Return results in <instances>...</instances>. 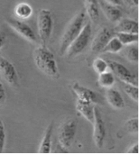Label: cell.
Segmentation results:
<instances>
[{"label":"cell","mask_w":139,"mask_h":155,"mask_svg":"<svg viewBox=\"0 0 139 155\" xmlns=\"http://www.w3.org/2000/svg\"><path fill=\"white\" fill-rule=\"evenodd\" d=\"M33 59L37 68L46 75L52 78H57L59 76L54 54L46 46L41 45L35 49Z\"/></svg>","instance_id":"6da1fadb"},{"label":"cell","mask_w":139,"mask_h":155,"mask_svg":"<svg viewBox=\"0 0 139 155\" xmlns=\"http://www.w3.org/2000/svg\"><path fill=\"white\" fill-rule=\"evenodd\" d=\"M86 15L83 11H80L74 16L69 23L62 36L60 43L58 53L60 56L66 54L69 46L81 32L85 25Z\"/></svg>","instance_id":"7a4b0ae2"},{"label":"cell","mask_w":139,"mask_h":155,"mask_svg":"<svg viewBox=\"0 0 139 155\" xmlns=\"http://www.w3.org/2000/svg\"><path fill=\"white\" fill-rule=\"evenodd\" d=\"M37 31L41 44L46 46L50 40L54 28V19L50 10L41 9L37 15Z\"/></svg>","instance_id":"3957f363"},{"label":"cell","mask_w":139,"mask_h":155,"mask_svg":"<svg viewBox=\"0 0 139 155\" xmlns=\"http://www.w3.org/2000/svg\"><path fill=\"white\" fill-rule=\"evenodd\" d=\"M77 130L76 118H69L61 124L58 133V141L63 150H68L74 142Z\"/></svg>","instance_id":"277c9868"},{"label":"cell","mask_w":139,"mask_h":155,"mask_svg":"<svg viewBox=\"0 0 139 155\" xmlns=\"http://www.w3.org/2000/svg\"><path fill=\"white\" fill-rule=\"evenodd\" d=\"M92 32V25L90 22H88L66 51V54L69 58H73L84 51L90 42Z\"/></svg>","instance_id":"5b68a950"},{"label":"cell","mask_w":139,"mask_h":155,"mask_svg":"<svg viewBox=\"0 0 139 155\" xmlns=\"http://www.w3.org/2000/svg\"><path fill=\"white\" fill-rule=\"evenodd\" d=\"M92 124H94L93 140L94 143L97 148H101L104 145L107 130L101 112L97 107H94V118Z\"/></svg>","instance_id":"8992f818"},{"label":"cell","mask_w":139,"mask_h":155,"mask_svg":"<svg viewBox=\"0 0 139 155\" xmlns=\"http://www.w3.org/2000/svg\"><path fill=\"white\" fill-rule=\"evenodd\" d=\"M107 63L113 75H115L124 84L138 85L137 77L126 66L113 60L107 61Z\"/></svg>","instance_id":"52a82bcc"},{"label":"cell","mask_w":139,"mask_h":155,"mask_svg":"<svg viewBox=\"0 0 139 155\" xmlns=\"http://www.w3.org/2000/svg\"><path fill=\"white\" fill-rule=\"evenodd\" d=\"M5 22L11 28L24 39L31 42H37V38H36L35 32L29 25L23 21L12 17L6 18Z\"/></svg>","instance_id":"ba28073f"},{"label":"cell","mask_w":139,"mask_h":155,"mask_svg":"<svg viewBox=\"0 0 139 155\" xmlns=\"http://www.w3.org/2000/svg\"><path fill=\"white\" fill-rule=\"evenodd\" d=\"M0 74L8 84L18 87V76L15 66L4 57H0Z\"/></svg>","instance_id":"9c48e42d"},{"label":"cell","mask_w":139,"mask_h":155,"mask_svg":"<svg viewBox=\"0 0 139 155\" xmlns=\"http://www.w3.org/2000/svg\"><path fill=\"white\" fill-rule=\"evenodd\" d=\"M114 30L103 27L97 33L91 44V51L94 53H101L110 39L115 35Z\"/></svg>","instance_id":"30bf717a"},{"label":"cell","mask_w":139,"mask_h":155,"mask_svg":"<svg viewBox=\"0 0 139 155\" xmlns=\"http://www.w3.org/2000/svg\"><path fill=\"white\" fill-rule=\"evenodd\" d=\"M71 88L72 91L77 97L78 100L91 104H94L97 101V94L90 88L83 87L77 82L73 83Z\"/></svg>","instance_id":"8fae6325"},{"label":"cell","mask_w":139,"mask_h":155,"mask_svg":"<svg viewBox=\"0 0 139 155\" xmlns=\"http://www.w3.org/2000/svg\"><path fill=\"white\" fill-rule=\"evenodd\" d=\"M99 8L109 21L112 23L118 22L122 18V12L118 6L107 2L105 0H99Z\"/></svg>","instance_id":"7c38bea8"},{"label":"cell","mask_w":139,"mask_h":155,"mask_svg":"<svg viewBox=\"0 0 139 155\" xmlns=\"http://www.w3.org/2000/svg\"><path fill=\"white\" fill-rule=\"evenodd\" d=\"M118 25L114 29L115 33L124 32L138 34V21L130 18H121L118 22Z\"/></svg>","instance_id":"4fadbf2b"},{"label":"cell","mask_w":139,"mask_h":155,"mask_svg":"<svg viewBox=\"0 0 139 155\" xmlns=\"http://www.w3.org/2000/svg\"><path fill=\"white\" fill-rule=\"evenodd\" d=\"M108 103L115 109H122L125 106V101L121 94L115 88H109L106 93Z\"/></svg>","instance_id":"5bb4252c"},{"label":"cell","mask_w":139,"mask_h":155,"mask_svg":"<svg viewBox=\"0 0 139 155\" xmlns=\"http://www.w3.org/2000/svg\"><path fill=\"white\" fill-rule=\"evenodd\" d=\"M76 110L83 118L91 123H93L94 118V106L93 104L82 101L77 99Z\"/></svg>","instance_id":"9a60e30c"},{"label":"cell","mask_w":139,"mask_h":155,"mask_svg":"<svg viewBox=\"0 0 139 155\" xmlns=\"http://www.w3.org/2000/svg\"><path fill=\"white\" fill-rule=\"evenodd\" d=\"M53 134V123H51L47 127L39 147L38 152L40 153H50L52 149V137Z\"/></svg>","instance_id":"2e32d148"},{"label":"cell","mask_w":139,"mask_h":155,"mask_svg":"<svg viewBox=\"0 0 139 155\" xmlns=\"http://www.w3.org/2000/svg\"><path fill=\"white\" fill-rule=\"evenodd\" d=\"M86 12L93 23L98 21L100 16L99 0H84Z\"/></svg>","instance_id":"e0dca14e"},{"label":"cell","mask_w":139,"mask_h":155,"mask_svg":"<svg viewBox=\"0 0 139 155\" xmlns=\"http://www.w3.org/2000/svg\"><path fill=\"white\" fill-rule=\"evenodd\" d=\"M124 45L115 35L110 39L101 53H118L123 48Z\"/></svg>","instance_id":"ac0fdd59"},{"label":"cell","mask_w":139,"mask_h":155,"mask_svg":"<svg viewBox=\"0 0 139 155\" xmlns=\"http://www.w3.org/2000/svg\"><path fill=\"white\" fill-rule=\"evenodd\" d=\"M15 12L16 16L21 19H27L31 16L33 14V8L31 5L25 2H22L17 4Z\"/></svg>","instance_id":"d6986e66"},{"label":"cell","mask_w":139,"mask_h":155,"mask_svg":"<svg viewBox=\"0 0 139 155\" xmlns=\"http://www.w3.org/2000/svg\"><path fill=\"white\" fill-rule=\"evenodd\" d=\"M115 82V79L113 74L111 71H105L99 74L98 83L100 87L109 88L114 85Z\"/></svg>","instance_id":"ffe728a7"},{"label":"cell","mask_w":139,"mask_h":155,"mask_svg":"<svg viewBox=\"0 0 139 155\" xmlns=\"http://www.w3.org/2000/svg\"><path fill=\"white\" fill-rule=\"evenodd\" d=\"M123 45H130L137 43L138 41V34H132V33L117 32L115 34Z\"/></svg>","instance_id":"44dd1931"},{"label":"cell","mask_w":139,"mask_h":155,"mask_svg":"<svg viewBox=\"0 0 139 155\" xmlns=\"http://www.w3.org/2000/svg\"><path fill=\"white\" fill-rule=\"evenodd\" d=\"M92 66L95 72L99 74L105 72V71H107L108 68H109V65H108L107 61L100 57L96 58V59L94 60Z\"/></svg>","instance_id":"7402d4cb"},{"label":"cell","mask_w":139,"mask_h":155,"mask_svg":"<svg viewBox=\"0 0 139 155\" xmlns=\"http://www.w3.org/2000/svg\"><path fill=\"white\" fill-rule=\"evenodd\" d=\"M124 91L132 100L138 101V85L125 84Z\"/></svg>","instance_id":"603a6c76"},{"label":"cell","mask_w":139,"mask_h":155,"mask_svg":"<svg viewBox=\"0 0 139 155\" xmlns=\"http://www.w3.org/2000/svg\"><path fill=\"white\" fill-rule=\"evenodd\" d=\"M126 129L128 131L132 134H137L138 132V118H132L129 119L126 124Z\"/></svg>","instance_id":"cb8c5ba5"},{"label":"cell","mask_w":139,"mask_h":155,"mask_svg":"<svg viewBox=\"0 0 139 155\" xmlns=\"http://www.w3.org/2000/svg\"><path fill=\"white\" fill-rule=\"evenodd\" d=\"M127 58L130 61L133 63L138 61V48L137 46H132L128 50Z\"/></svg>","instance_id":"d4e9b609"},{"label":"cell","mask_w":139,"mask_h":155,"mask_svg":"<svg viewBox=\"0 0 139 155\" xmlns=\"http://www.w3.org/2000/svg\"><path fill=\"white\" fill-rule=\"evenodd\" d=\"M5 130L4 124L2 120H0V153L4 152L5 145Z\"/></svg>","instance_id":"484cf974"},{"label":"cell","mask_w":139,"mask_h":155,"mask_svg":"<svg viewBox=\"0 0 139 155\" xmlns=\"http://www.w3.org/2000/svg\"><path fill=\"white\" fill-rule=\"evenodd\" d=\"M5 100H6V93L4 84L0 80V106L4 104Z\"/></svg>","instance_id":"4316f807"},{"label":"cell","mask_w":139,"mask_h":155,"mask_svg":"<svg viewBox=\"0 0 139 155\" xmlns=\"http://www.w3.org/2000/svg\"><path fill=\"white\" fill-rule=\"evenodd\" d=\"M7 35L5 34V33L4 31L0 29V50L4 48L7 42Z\"/></svg>","instance_id":"83f0119b"},{"label":"cell","mask_w":139,"mask_h":155,"mask_svg":"<svg viewBox=\"0 0 139 155\" xmlns=\"http://www.w3.org/2000/svg\"><path fill=\"white\" fill-rule=\"evenodd\" d=\"M127 153H132V154H138V143H136L133 144L131 147H130Z\"/></svg>","instance_id":"f1b7e54d"},{"label":"cell","mask_w":139,"mask_h":155,"mask_svg":"<svg viewBox=\"0 0 139 155\" xmlns=\"http://www.w3.org/2000/svg\"><path fill=\"white\" fill-rule=\"evenodd\" d=\"M128 4L132 7H137L138 5V0H126Z\"/></svg>","instance_id":"f546056e"},{"label":"cell","mask_w":139,"mask_h":155,"mask_svg":"<svg viewBox=\"0 0 139 155\" xmlns=\"http://www.w3.org/2000/svg\"><path fill=\"white\" fill-rule=\"evenodd\" d=\"M107 2L109 3V4L117 5V6H119V5H121V0H105Z\"/></svg>","instance_id":"4dcf8cb0"}]
</instances>
